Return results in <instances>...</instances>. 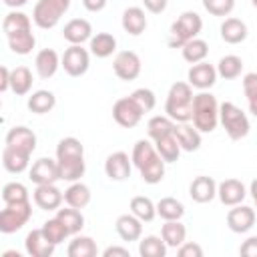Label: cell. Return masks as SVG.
<instances>
[{"mask_svg": "<svg viewBox=\"0 0 257 257\" xmlns=\"http://www.w3.org/2000/svg\"><path fill=\"white\" fill-rule=\"evenodd\" d=\"M56 163L60 181L74 183L84 177L86 163H84V145L76 137H64L56 145Z\"/></svg>", "mask_w": 257, "mask_h": 257, "instance_id": "1", "label": "cell"}, {"mask_svg": "<svg viewBox=\"0 0 257 257\" xmlns=\"http://www.w3.org/2000/svg\"><path fill=\"white\" fill-rule=\"evenodd\" d=\"M133 167L139 171L141 179L147 185H157L165 179V161L161 159V155L155 149V143H151L149 139H141L135 143L133 153Z\"/></svg>", "mask_w": 257, "mask_h": 257, "instance_id": "2", "label": "cell"}, {"mask_svg": "<svg viewBox=\"0 0 257 257\" xmlns=\"http://www.w3.org/2000/svg\"><path fill=\"white\" fill-rule=\"evenodd\" d=\"M193 86L189 82H173L167 92L165 114L175 122H189L193 118Z\"/></svg>", "mask_w": 257, "mask_h": 257, "instance_id": "3", "label": "cell"}, {"mask_svg": "<svg viewBox=\"0 0 257 257\" xmlns=\"http://www.w3.org/2000/svg\"><path fill=\"white\" fill-rule=\"evenodd\" d=\"M191 122L201 133H213L219 124V100L209 90H199L193 96V118Z\"/></svg>", "mask_w": 257, "mask_h": 257, "instance_id": "4", "label": "cell"}, {"mask_svg": "<svg viewBox=\"0 0 257 257\" xmlns=\"http://www.w3.org/2000/svg\"><path fill=\"white\" fill-rule=\"evenodd\" d=\"M219 124L225 128V133L231 141H241L251 131L247 114L235 102H229V100L219 104Z\"/></svg>", "mask_w": 257, "mask_h": 257, "instance_id": "5", "label": "cell"}, {"mask_svg": "<svg viewBox=\"0 0 257 257\" xmlns=\"http://www.w3.org/2000/svg\"><path fill=\"white\" fill-rule=\"evenodd\" d=\"M203 30V18L193 12V10H185L173 24H171V36H169V46L171 48H181L185 42L197 38Z\"/></svg>", "mask_w": 257, "mask_h": 257, "instance_id": "6", "label": "cell"}, {"mask_svg": "<svg viewBox=\"0 0 257 257\" xmlns=\"http://www.w3.org/2000/svg\"><path fill=\"white\" fill-rule=\"evenodd\" d=\"M68 8L70 0H38L32 10V22L42 30H50L60 22Z\"/></svg>", "mask_w": 257, "mask_h": 257, "instance_id": "7", "label": "cell"}, {"mask_svg": "<svg viewBox=\"0 0 257 257\" xmlns=\"http://www.w3.org/2000/svg\"><path fill=\"white\" fill-rule=\"evenodd\" d=\"M32 217V203L20 201V203H6L4 209L0 211V231L4 235L20 231Z\"/></svg>", "mask_w": 257, "mask_h": 257, "instance_id": "8", "label": "cell"}, {"mask_svg": "<svg viewBox=\"0 0 257 257\" xmlns=\"http://www.w3.org/2000/svg\"><path fill=\"white\" fill-rule=\"evenodd\" d=\"M145 110L139 106V102L128 94V96H122L118 98L114 104H112V118L116 124H120L122 128H133L141 122Z\"/></svg>", "mask_w": 257, "mask_h": 257, "instance_id": "9", "label": "cell"}, {"mask_svg": "<svg viewBox=\"0 0 257 257\" xmlns=\"http://www.w3.org/2000/svg\"><path fill=\"white\" fill-rule=\"evenodd\" d=\"M90 66V50L82 48V44H70L62 54V68L68 76H82Z\"/></svg>", "mask_w": 257, "mask_h": 257, "instance_id": "10", "label": "cell"}, {"mask_svg": "<svg viewBox=\"0 0 257 257\" xmlns=\"http://www.w3.org/2000/svg\"><path fill=\"white\" fill-rule=\"evenodd\" d=\"M112 70L116 74V78L128 82V80H135L139 78L141 70H143V62H141V56L133 50H120L114 54V60H112Z\"/></svg>", "mask_w": 257, "mask_h": 257, "instance_id": "11", "label": "cell"}, {"mask_svg": "<svg viewBox=\"0 0 257 257\" xmlns=\"http://www.w3.org/2000/svg\"><path fill=\"white\" fill-rule=\"evenodd\" d=\"M219 74H217V66L215 64H209L207 60L203 62H197V64H191L189 72H187V82L197 88V90H209L215 86Z\"/></svg>", "mask_w": 257, "mask_h": 257, "instance_id": "12", "label": "cell"}, {"mask_svg": "<svg viewBox=\"0 0 257 257\" xmlns=\"http://www.w3.org/2000/svg\"><path fill=\"white\" fill-rule=\"evenodd\" d=\"M28 179H30L34 185H48V183L60 181V173H58V163H56V159L40 157L38 161H34L32 167L28 169Z\"/></svg>", "mask_w": 257, "mask_h": 257, "instance_id": "13", "label": "cell"}, {"mask_svg": "<svg viewBox=\"0 0 257 257\" xmlns=\"http://www.w3.org/2000/svg\"><path fill=\"white\" fill-rule=\"evenodd\" d=\"M32 199H34V205L42 211H58L60 205L64 203V193L54 183L36 185V189L32 193Z\"/></svg>", "mask_w": 257, "mask_h": 257, "instance_id": "14", "label": "cell"}, {"mask_svg": "<svg viewBox=\"0 0 257 257\" xmlns=\"http://www.w3.org/2000/svg\"><path fill=\"white\" fill-rule=\"evenodd\" d=\"M255 225V209L249 207V205H235L229 209L227 213V227L233 231V233H249Z\"/></svg>", "mask_w": 257, "mask_h": 257, "instance_id": "15", "label": "cell"}, {"mask_svg": "<svg viewBox=\"0 0 257 257\" xmlns=\"http://www.w3.org/2000/svg\"><path fill=\"white\" fill-rule=\"evenodd\" d=\"M133 171V159L124 151H114L104 161V173L110 181H126Z\"/></svg>", "mask_w": 257, "mask_h": 257, "instance_id": "16", "label": "cell"}, {"mask_svg": "<svg viewBox=\"0 0 257 257\" xmlns=\"http://www.w3.org/2000/svg\"><path fill=\"white\" fill-rule=\"evenodd\" d=\"M189 197L195 201V203H211L215 197H217V183L213 177L209 175H199L191 181L189 185Z\"/></svg>", "mask_w": 257, "mask_h": 257, "instance_id": "17", "label": "cell"}, {"mask_svg": "<svg viewBox=\"0 0 257 257\" xmlns=\"http://www.w3.org/2000/svg\"><path fill=\"white\" fill-rule=\"evenodd\" d=\"M217 197L225 207H235L247 197V189L239 179H225L217 185Z\"/></svg>", "mask_w": 257, "mask_h": 257, "instance_id": "18", "label": "cell"}, {"mask_svg": "<svg viewBox=\"0 0 257 257\" xmlns=\"http://www.w3.org/2000/svg\"><path fill=\"white\" fill-rule=\"evenodd\" d=\"M24 249L30 257H50L56 249V245L44 235L42 227L40 229H32L26 239H24Z\"/></svg>", "mask_w": 257, "mask_h": 257, "instance_id": "19", "label": "cell"}, {"mask_svg": "<svg viewBox=\"0 0 257 257\" xmlns=\"http://www.w3.org/2000/svg\"><path fill=\"white\" fill-rule=\"evenodd\" d=\"M62 66V56H58V52L54 48H42L36 58H34V68H36V74L44 80L52 78L58 68Z\"/></svg>", "mask_w": 257, "mask_h": 257, "instance_id": "20", "label": "cell"}, {"mask_svg": "<svg viewBox=\"0 0 257 257\" xmlns=\"http://www.w3.org/2000/svg\"><path fill=\"white\" fill-rule=\"evenodd\" d=\"M30 155L32 153H26V151L10 147V145H4V149H2V165H4V169L8 173L20 175L26 169H30Z\"/></svg>", "mask_w": 257, "mask_h": 257, "instance_id": "21", "label": "cell"}, {"mask_svg": "<svg viewBox=\"0 0 257 257\" xmlns=\"http://www.w3.org/2000/svg\"><path fill=\"white\" fill-rule=\"evenodd\" d=\"M62 36L68 44H84L92 38V24L84 18H72L64 24Z\"/></svg>", "mask_w": 257, "mask_h": 257, "instance_id": "22", "label": "cell"}, {"mask_svg": "<svg viewBox=\"0 0 257 257\" xmlns=\"http://www.w3.org/2000/svg\"><path fill=\"white\" fill-rule=\"evenodd\" d=\"M114 229L118 233V237L126 243L131 241H139L143 237V221L133 215V213H124V215H118L116 221H114Z\"/></svg>", "mask_w": 257, "mask_h": 257, "instance_id": "23", "label": "cell"}, {"mask_svg": "<svg viewBox=\"0 0 257 257\" xmlns=\"http://www.w3.org/2000/svg\"><path fill=\"white\" fill-rule=\"evenodd\" d=\"M201 131L189 120V122H177L175 126V137L185 153H195L201 149Z\"/></svg>", "mask_w": 257, "mask_h": 257, "instance_id": "24", "label": "cell"}, {"mask_svg": "<svg viewBox=\"0 0 257 257\" xmlns=\"http://www.w3.org/2000/svg\"><path fill=\"white\" fill-rule=\"evenodd\" d=\"M4 145L22 149V151H26V153H34V149H36V135H34L32 128H28V126H24V124H18V126H12V128L6 133Z\"/></svg>", "mask_w": 257, "mask_h": 257, "instance_id": "25", "label": "cell"}, {"mask_svg": "<svg viewBox=\"0 0 257 257\" xmlns=\"http://www.w3.org/2000/svg\"><path fill=\"white\" fill-rule=\"evenodd\" d=\"M120 24H122V30L131 36H141L145 30H147V14L141 6H128L124 12H122V18H120Z\"/></svg>", "mask_w": 257, "mask_h": 257, "instance_id": "26", "label": "cell"}, {"mask_svg": "<svg viewBox=\"0 0 257 257\" xmlns=\"http://www.w3.org/2000/svg\"><path fill=\"white\" fill-rule=\"evenodd\" d=\"M219 34H221L223 42H227V44H241V42L247 38L249 30H247V24H245L241 18L227 16V18L221 22Z\"/></svg>", "mask_w": 257, "mask_h": 257, "instance_id": "27", "label": "cell"}, {"mask_svg": "<svg viewBox=\"0 0 257 257\" xmlns=\"http://www.w3.org/2000/svg\"><path fill=\"white\" fill-rule=\"evenodd\" d=\"M88 50L96 58H108L116 52V38L110 32H96L88 40Z\"/></svg>", "mask_w": 257, "mask_h": 257, "instance_id": "28", "label": "cell"}, {"mask_svg": "<svg viewBox=\"0 0 257 257\" xmlns=\"http://www.w3.org/2000/svg\"><path fill=\"white\" fill-rule=\"evenodd\" d=\"M161 237L165 239L169 249H179L187 241V227L181 223V219L165 221L161 227Z\"/></svg>", "mask_w": 257, "mask_h": 257, "instance_id": "29", "label": "cell"}, {"mask_svg": "<svg viewBox=\"0 0 257 257\" xmlns=\"http://www.w3.org/2000/svg\"><path fill=\"white\" fill-rule=\"evenodd\" d=\"M26 106L30 112L34 114H46L50 112L54 106H56V96L52 90H46V88H40V90H34L28 100H26Z\"/></svg>", "mask_w": 257, "mask_h": 257, "instance_id": "30", "label": "cell"}, {"mask_svg": "<svg viewBox=\"0 0 257 257\" xmlns=\"http://www.w3.org/2000/svg\"><path fill=\"white\" fill-rule=\"evenodd\" d=\"M90 197H92L90 187L84 185L82 181L70 183L66 187V191H64V203L70 205V207H74V209H84L90 203Z\"/></svg>", "mask_w": 257, "mask_h": 257, "instance_id": "31", "label": "cell"}, {"mask_svg": "<svg viewBox=\"0 0 257 257\" xmlns=\"http://www.w3.org/2000/svg\"><path fill=\"white\" fill-rule=\"evenodd\" d=\"M2 30H4L6 38L14 36V34H20V32H26V30H32L30 16L20 12V10H10L2 20Z\"/></svg>", "mask_w": 257, "mask_h": 257, "instance_id": "32", "label": "cell"}, {"mask_svg": "<svg viewBox=\"0 0 257 257\" xmlns=\"http://www.w3.org/2000/svg\"><path fill=\"white\" fill-rule=\"evenodd\" d=\"M153 143H155V149H157V153L161 155V159H163L165 163H177V161H179L183 149H181V145H179L175 133L165 135V137H161V139H157V141H153Z\"/></svg>", "mask_w": 257, "mask_h": 257, "instance_id": "33", "label": "cell"}, {"mask_svg": "<svg viewBox=\"0 0 257 257\" xmlns=\"http://www.w3.org/2000/svg\"><path fill=\"white\" fill-rule=\"evenodd\" d=\"M98 253V247L92 237L88 235H72V241L68 243L66 255L68 257H94Z\"/></svg>", "mask_w": 257, "mask_h": 257, "instance_id": "34", "label": "cell"}, {"mask_svg": "<svg viewBox=\"0 0 257 257\" xmlns=\"http://www.w3.org/2000/svg\"><path fill=\"white\" fill-rule=\"evenodd\" d=\"M181 54H183V60L189 62V64L203 62L209 54V44H207V40L197 36V38H193V40H189L181 46Z\"/></svg>", "mask_w": 257, "mask_h": 257, "instance_id": "35", "label": "cell"}, {"mask_svg": "<svg viewBox=\"0 0 257 257\" xmlns=\"http://www.w3.org/2000/svg\"><path fill=\"white\" fill-rule=\"evenodd\" d=\"M32 72L28 66H16L10 72V90L18 96H24L32 88Z\"/></svg>", "mask_w": 257, "mask_h": 257, "instance_id": "36", "label": "cell"}, {"mask_svg": "<svg viewBox=\"0 0 257 257\" xmlns=\"http://www.w3.org/2000/svg\"><path fill=\"white\" fill-rule=\"evenodd\" d=\"M175 126H177V122L171 116L157 114V116H151L149 118V122H147V135H149L151 141H157V139H161L165 135L175 133Z\"/></svg>", "mask_w": 257, "mask_h": 257, "instance_id": "37", "label": "cell"}, {"mask_svg": "<svg viewBox=\"0 0 257 257\" xmlns=\"http://www.w3.org/2000/svg\"><path fill=\"white\" fill-rule=\"evenodd\" d=\"M131 213L137 215L143 223H151L155 217H157V203H153L149 197L145 195H137L131 199V205H128Z\"/></svg>", "mask_w": 257, "mask_h": 257, "instance_id": "38", "label": "cell"}, {"mask_svg": "<svg viewBox=\"0 0 257 257\" xmlns=\"http://www.w3.org/2000/svg\"><path fill=\"white\" fill-rule=\"evenodd\" d=\"M183 215H185V205L179 199L163 197L161 201H157V217H161L163 221L183 219Z\"/></svg>", "mask_w": 257, "mask_h": 257, "instance_id": "39", "label": "cell"}, {"mask_svg": "<svg viewBox=\"0 0 257 257\" xmlns=\"http://www.w3.org/2000/svg\"><path fill=\"white\" fill-rule=\"evenodd\" d=\"M167 243L159 235H147L139 239V255L141 257H165L167 255Z\"/></svg>", "mask_w": 257, "mask_h": 257, "instance_id": "40", "label": "cell"}, {"mask_svg": "<svg viewBox=\"0 0 257 257\" xmlns=\"http://www.w3.org/2000/svg\"><path fill=\"white\" fill-rule=\"evenodd\" d=\"M56 217L64 223V227L68 229L70 235H78L82 231V227H84V215L80 213V209H74L70 205H66L64 209H58Z\"/></svg>", "mask_w": 257, "mask_h": 257, "instance_id": "41", "label": "cell"}, {"mask_svg": "<svg viewBox=\"0 0 257 257\" xmlns=\"http://www.w3.org/2000/svg\"><path fill=\"white\" fill-rule=\"evenodd\" d=\"M241 70H243V60L237 54H225L217 62V74L225 80H233V78L241 76Z\"/></svg>", "mask_w": 257, "mask_h": 257, "instance_id": "42", "label": "cell"}, {"mask_svg": "<svg viewBox=\"0 0 257 257\" xmlns=\"http://www.w3.org/2000/svg\"><path fill=\"white\" fill-rule=\"evenodd\" d=\"M8 46L14 54H20V56H26L34 50L36 46V36L32 34V30H26V32H20V34H14V36H8Z\"/></svg>", "mask_w": 257, "mask_h": 257, "instance_id": "43", "label": "cell"}, {"mask_svg": "<svg viewBox=\"0 0 257 257\" xmlns=\"http://www.w3.org/2000/svg\"><path fill=\"white\" fill-rule=\"evenodd\" d=\"M42 231H44V235H46L54 245H60L62 241H66V237H70L68 229L64 227V223H62L56 215H54L52 219H48V221L42 223Z\"/></svg>", "mask_w": 257, "mask_h": 257, "instance_id": "44", "label": "cell"}, {"mask_svg": "<svg viewBox=\"0 0 257 257\" xmlns=\"http://www.w3.org/2000/svg\"><path fill=\"white\" fill-rule=\"evenodd\" d=\"M28 189L26 185L18 183V181H12V183H6L2 187V201L4 205L6 203H20V201H28Z\"/></svg>", "mask_w": 257, "mask_h": 257, "instance_id": "45", "label": "cell"}, {"mask_svg": "<svg viewBox=\"0 0 257 257\" xmlns=\"http://www.w3.org/2000/svg\"><path fill=\"white\" fill-rule=\"evenodd\" d=\"M203 8L211 14V16H219L225 18L233 12L235 8V0H203Z\"/></svg>", "mask_w": 257, "mask_h": 257, "instance_id": "46", "label": "cell"}, {"mask_svg": "<svg viewBox=\"0 0 257 257\" xmlns=\"http://www.w3.org/2000/svg\"><path fill=\"white\" fill-rule=\"evenodd\" d=\"M131 96L139 102V106H141L145 112H151V110L157 106V96H155V92H153L151 88L141 86V88L133 90V92H131Z\"/></svg>", "mask_w": 257, "mask_h": 257, "instance_id": "47", "label": "cell"}, {"mask_svg": "<svg viewBox=\"0 0 257 257\" xmlns=\"http://www.w3.org/2000/svg\"><path fill=\"white\" fill-rule=\"evenodd\" d=\"M241 84H243V94H245L247 100L257 96V72H247L243 76Z\"/></svg>", "mask_w": 257, "mask_h": 257, "instance_id": "48", "label": "cell"}, {"mask_svg": "<svg viewBox=\"0 0 257 257\" xmlns=\"http://www.w3.org/2000/svg\"><path fill=\"white\" fill-rule=\"evenodd\" d=\"M179 257H203V247L199 243H193V241H185L179 249H177Z\"/></svg>", "mask_w": 257, "mask_h": 257, "instance_id": "49", "label": "cell"}, {"mask_svg": "<svg viewBox=\"0 0 257 257\" xmlns=\"http://www.w3.org/2000/svg\"><path fill=\"white\" fill-rule=\"evenodd\" d=\"M239 253H241V255H245V257H257V235L247 237V239L241 243Z\"/></svg>", "mask_w": 257, "mask_h": 257, "instance_id": "50", "label": "cell"}, {"mask_svg": "<svg viewBox=\"0 0 257 257\" xmlns=\"http://www.w3.org/2000/svg\"><path fill=\"white\" fill-rule=\"evenodd\" d=\"M143 6H145V10L151 12V14H161V12L167 10L169 0H143Z\"/></svg>", "mask_w": 257, "mask_h": 257, "instance_id": "51", "label": "cell"}, {"mask_svg": "<svg viewBox=\"0 0 257 257\" xmlns=\"http://www.w3.org/2000/svg\"><path fill=\"white\" fill-rule=\"evenodd\" d=\"M131 257V253H128V249L126 247H118V245H110V247H106L104 251H102V257Z\"/></svg>", "mask_w": 257, "mask_h": 257, "instance_id": "52", "label": "cell"}, {"mask_svg": "<svg viewBox=\"0 0 257 257\" xmlns=\"http://www.w3.org/2000/svg\"><path fill=\"white\" fill-rule=\"evenodd\" d=\"M106 4H108V0H82V6L88 12H100L106 8Z\"/></svg>", "mask_w": 257, "mask_h": 257, "instance_id": "53", "label": "cell"}, {"mask_svg": "<svg viewBox=\"0 0 257 257\" xmlns=\"http://www.w3.org/2000/svg\"><path fill=\"white\" fill-rule=\"evenodd\" d=\"M10 72L8 66H0V92L10 90Z\"/></svg>", "mask_w": 257, "mask_h": 257, "instance_id": "54", "label": "cell"}, {"mask_svg": "<svg viewBox=\"0 0 257 257\" xmlns=\"http://www.w3.org/2000/svg\"><path fill=\"white\" fill-rule=\"evenodd\" d=\"M8 8H12V10H16V8H20V6H24L28 0H2Z\"/></svg>", "mask_w": 257, "mask_h": 257, "instance_id": "55", "label": "cell"}, {"mask_svg": "<svg viewBox=\"0 0 257 257\" xmlns=\"http://www.w3.org/2000/svg\"><path fill=\"white\" fill-rule=\"evenodd\" d=\"M247 106H249V112L257 118V96H253V98H249L247 100Z\"/></svg>", "mask_w": 257, "mask_h": 257, "instance_id": "56", "label": "cell"}, {"mask_svg": "<svg viewBox=\"0 0 257 257\" xmlns=\"http://www.w3.org/2000/svg\"><path fill=\"white\" fill-rule=\"evenodd\" d=\"M249 195H251L253 199H257V179L251 181V185H249Z\"/></svg>", "mask_w": 257, "mask_h": 257, "instance_id": "57", "label": "cell"}, {"mask_svg": "<svg viewBox=\"0 0 257 257\" xmlns=\"http://www.w3.org/2000/svg\"><path fill=\"white\" fill-rule=\"evenodd\" d=\"M2 255L4 257H20V253H16V251H4Z\"/></svg>", "mask_w": 257, "mask_h": 257, "instance_id": "58", "label": "cell"}, {"mask_svg": "<svg viewBox=\"0 0 257 257\" xmlns=\"http://www.w3.org/2000/svg\"><path fill=\"white\" fill-rule=\"evenodd\" d=\"M251 4H253V6H255V8H257V0H251Z\"/></svg>", "mask_w": 257, "mask_h": 257, "instance_id": "59", "label": "cell"}, {"mask_svg": "<svg viewBox=\"0 0 257 257\" xmlns=\"http://www.w3.org/2000/svg\"><path fill=\"white\" fill-rule=\"evenodd\" d=\"M253 201H255V207H257V199H253Z\"/></svg>", "mask_w": 257, "mask_h": 257, "instance_id": "60", "label": "cell"}]
</instances>
